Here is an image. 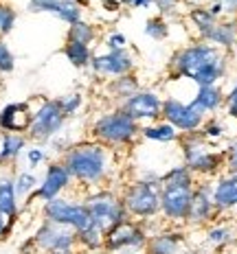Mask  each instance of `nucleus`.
<instances>
[{"label": "nucleus", "mask_w": 237, "mask_h": 254, "mask_svg": "<svg viewBox=\"0 0 237 254\" xmlns=\"http://www.w3.org/2000/svg\"><path fill=\"white\" fill-rule=\"evenodd\" d=\"M224 105H226V114L231 119H237V83L229 90V94H224Z\"/></svg>", "instance_id": "obj_39"}, {"label": "nucleus", "mask_w": 237, "mask_h": 254, "mask_svg": "<svg viewBox=\"0 0 237 254\" xmlns=\"http://www.w3.org/2000/svg\"><path fill=\"white\" fill-rule=\"evenodd\" d=\"M31 13H51L60 18L68 26L81 20V7L77 0H31L29 2Z\"/></svg>", "instance_id": "obj_16"}, {"label": "nucleus", "mask_w": 237, "mask_h": 254, "mask_svg": "<svg viewBox=\"0 0 237 254\" xmlns=\"http://www.w3.org/2000/svg\"><path fill=\"white\" fill-rule=\"evenodd\" d=\"M204 42H209L215 49H233L237 44V22H224V20H218V24L207 33Z\"/></svg>", "instance_id": "obj_20"}, {"label": "nucleus", "mask_w": 237, "mask_h": 254, "mask_svg": "<svg viewBox=\"0 0 237 254\" xmlns=\"http://www.w3.org/2000/svg\"><path fill=\"white\" fill-rule=\"evenodd\" d=\"M86 208L90 213V219L97 228H101L103 232H108L112 226L121 224V221L130 219L128 210L123 206V199L119 197L114 190L101 189V190H94L86 197Z\"/></svg>", "instance_id": "obj_6"}, {"label": "nucleus", "mask_w": 237, "mask_h": 254, "mask_svg": "<svg viewBox=\"0 0 237 254\" xmlns=\"http://www.w3.org/2000/svg\"><path fill=\"white\" fill-rule=\"evenodd\" d=\"M156 4V9H160L162 13H169L176 9V0H152Z\"/></svg>", "instance_id": "obj_44"}, {"label": "nucleus", "mask_w": 237, "mask_h": 254, "mask_svg": "<svg viewBox=\"0 0 237 254\" xmlns=\"http://www.w3.org/2000/svg\"><path fill=\"white\" fill-rule=\"evenodd\" d=\"M26 147L24 134H7L4 131L0 138V162H13Z\"/></svg>", "instance_id": "obj_22"}, {"label": "nucleus", "mask_w": 237, "mask_h": 254, "mask_svg": "<svg viewBox=\"0 0 237 254\" xmlns=\"http://www.w3.org/2000/svg\"><path fill=\"white\" fill-rule=\"evenodd\" d=\"M145 230L141 228L139 221L134 219H125L121 224L112 226L105 232L103 239V252L105 254H143L147 248Z\"/></svg>", "instance_id": "obj_7"}, {"label": "nucleus", "mask_w": 237, "mask_h": 254, "mask_svg": "<svg viewBox=\"0 0 237 254\" xmlns=\"http://www.w3.org/2000/svg\"><path fill=\"white\" fill-rule=\"evenodd\" d=\"M44 160H46V151L42 149V147H31V149H26V162H29V167H40Z\"/></svg>", "instance_id": "obj_40"}, {"label": "nucleus", "mask_w": 237, "mask_h": 254, "mask_svg": "<svg viewBox=\"0 0 237 254\" xmlns=\"http://www.w3.org/2000/svg\"><path fill=\"white\" fill-rule=\"evenodd\" d=\"M15 18H18L15 9L9 7V4H4V2H0V38H4V35H9L13 31Z\"/></svg>", "instance_id": "obj_33"}, {"label": "nucleus", "mask_w": 237, "mask_h": 254, "mask_svg": "<svg viewBox=\"0 0 237 254\" xmlns=\"http://www.w3.org/2000/svg\"><path fill=\"white\" fill-rule=\"evenodd\" d=\"M152 0H132V7L134 9H141V7H147Z\"/></svg>", "instance_id": "obj_45"}, {"label": "nucleus", "mask_w": 237, "mask_h": 254, "mask_svg": "<svg viewBox=\"0 0 237 254\" xmlns=\"http://www.w3.org/2000/svg\"><path fill=\"white\" fill-rule=\"evenodd\" d=\"M13 187H15V195H18V202L20 199H29L31 195L35 193V189L40 187V180L29 171H22L18 173L13 180Z\"/></svg>", "instance_id": "obj_29"}, {"label": "nucleus", "mask_w": 237, "mask_h": 254, "mask_svg": "<svg viewBox=\"0 0 237 254\" xmlns=\"http://www.w3.org/2000/svg\"><path fill=\"white\" fill-rule=\"evenodd\" d=\"M13 221L15 219H11V217H7L0 210V239H7V235L11 232V226H13Z\"/></svg>", "instance_id": "obj_43"}, {"label": "nucleus", "mask_w": 237, "mask_h": 254, "mask_svg": "<svg viewBox=\"0 0 237 254\" xmlns=\"http://www.w3.org/2000/svg\"><path fill=\"white\" fill-rule=\"evenodd\" d=\"M209 11L220 18V15H237V0H213Z\"/></svg>", "instance_id": "obj_37"}, {"label": "nucleus", "mask_w": 237, "mask_h": 254, "mask_svg": "<svg viewBox=\"0 0 237 254\" xmlns=\"http://www.w3.org/2000/svg\"><path fill=\"white\" fill-rule=\"evenodd\" d=\"M193 182L160 184V213L169 221H187L193 197Z\"/></svg>", "instance_id": "obj_12"}, {"label": "nucleus", "mask_w": 237, "mask_h": 254, "mask_svg": "<svg viewBox=\"0 0 237 254\" xmlns=\"http://www.w3.org/2000/svg\"><path fill=\"white\" fill-rule=\"evenodd\" d=\"M193 101H196L200 108L204 110V112H215V110H220V105L224 103V92L220 90L218 86H200L198 88V94L193 97Z\"/></svg>", "instance_id": "obj_23"}, {"label": "nucleus", "mask_w": 237, "mask_h": 254, "mask_svg": "<svg viewBox=\"0 0 237 254\" xmlns=\"http://www.w3.org/2000/svg\"><path fill=\"white\" fill-rule=\"evenodd\" d=\"M31 119H33V110L29 101L9 103L0 110V129L7 134H24L31 127Z\"/></svg>", "instance_id": "obj_17"}, {"label": "nucleus", "mask_w": 237, "mask_h": 254, "mask_svg": "<svg viewBox=\"0 0 237 254\" xmlns=\"http://www.w3.org/2000/svg\"><path fill=\"white\" fill-rule=\"evenodd\" d=\"M162 119H165V123L176 127L182 134H193V131H198L202 127L207 112L196 101L182 103L180 99L169 97L162 101Z\"/></svg>", "instance_id": "obj_11"}, {"label": "nucleus", "mask_w": 237, "mask_h": 254, "mask_svg": "<svg viewBox=\"0 0 237 254\" xmlns=\"http://www.w3.org/2000/svg\"><path fill=\"white\" fill-rule=\"evenodd\" d=\"M224 153H226V167H229V173H237V140L231 142V147Z\"/></svg>", "instance_id": "obj_41"}, {"label": "nucleus", "mask_w": 237, "mask_h": 254, "mask_svg": "<svg viewBox=\"0 0 237 254\" xmlns=\"http://www.w3.org/2000/svg\"><path fill=\"white\" fill-rule=\"evenodd\" d=\"M180 232H158V235L147 239L145 254H176L180 248Z\"/></svg>", "instance_id": "obj_21"}, {"label": "nucleus", "mask_w": 237, "mask_h": 254, "mask_svg": "<svg viewBox=\"0 0 237 254\" xmlns=\"http://www.w3.org/2000/svg\"><path fill=\"white\" fill-rule=\"evenodd\" d=\"M198 131H200V134H202L207 140H209V138L213 140V138H220V136L224 134V127H222V123H220V121L211 119V121H204L202 127H200Z\"/></svg>", "instance_id": "obj_38"}, {"label": "nucleus", "mask_w": 237, "mask_h": 254, "mask_svg": "<svg viewBox=\"0 0 237 254\" xmlns=\"http://www.w3.org/2000/svg\"><path fill=\"white\" fill-rule=\"evenodd\" d=\"M64 55L75 68H88L92 62V51L90 46L79 44V42H66L64 44Z\"/></svg>", "instance_id": "obj_25"}, {"label": "nucleus", "mask_w": 237, "mask_h": 254, "mask_svg": "<svg viewBox=\"0 0 237 254\" xmlns=\"http://www.w3.org/2000/svg\"><path fill=\"white\" fill-rule=\"evenodd\" d=\"M211 190H213V187H209V184L193 187V197H191V206H189L187 224L202 226L213 217L215 206H213V195H211Z\"/></svg>", "instance_id": "obj_18"}, {"label": "nucleus", "mask_w": 237, "mask_h": 254, "mask_svg": "<svg viewBox=\"0 0 237 254\" xmlns=\"http://www.w3.org/2000/svg\"><path fill=\"white\" fill-rule=\"evenodd\" d=\"M125 44H128V40H125V35H123V33H112L108 40H105V46H108V51L125 49Z\"/></svg>", "instance_id": "obj_42"}, {"label": "nucleus", "mask_w": 237, "mask_h": 254, "mask_svg": "<svg viewBox=\"0 0 237 254\" xmlns=\"http://www.w3.org/2000/svg\"><path fill=\"white\" fill-rule=\"evenodd\" d=\"M189 18H191L193 26L198 29V33L202 35V40L207 38V33L213 29L215 24H218V20H220V18H215V15L211 13L209 9H193V11L189 13Z\"/></svg>", "instance_id": "obj_30"}, {"label": "nucleus", "mask_w": 237, "mask_h": 254, "mask_svg": "<svg viewBox=\"0 0 237 254\" xmlns=\"http://www.w3.org/2000/svg\"><path fill=\"white\" fill-rule=\"evenodd\" d=\"M92 138L105 147H121L130 145L136 136L141 134V127L134 119H130L121 108L112 112L101 114L92 123Z\"/></svg>", "instance_id": "obj_3"}, {"label": "nucleus", "mask_w": 237, "mask_h": 254, "mask_svg": "<svg viewBox=\"0 0 237 254\" xmlns=\"http://www.w3.org/2000/svg\"><path fill=\"white\" fill-rule=\"evenodd\" d=\"M60 101V105H62V112L66 114V119L68 116H73L77 112L79 108L83 105V97L79 92H73V94H66V97H62V99H57Z\"/></svg>", "instance_id": "obj_36"}, {"label": "nucleus", "mask_w": 237, "mask_h": 254, "mask_svg": "<svg viewBox=\"0 0 237 254\" xmlns=\"http://www.w3.org/2000/svg\"><path fill=\"white\" fill-rule=\"evenodd\" d=\"M13 68H15V57L11 49L4 44V40L0 38V75H9V72H13Z\"/></svg>", "instance_id": "obj_35"}, {"label": "nucleus", "mask_w": 237, "mask_h": 254, "mask_svg": "<svg viewBox=\"0 0 237 254\" xmlns=\"http://www.w3.org/2000/svg\"><path fill=\"white\" fill-rule=\"evenodd\" d=\"M184 182H193V173L184 165L171 167L169 171L160 176V184H184Z\"/></svg>", "instance_id": "obj_32"}, {"label": "nucleus", "mask_w": 237, "mask_h": 254, "mask_svg": "<svg viewBox=\"0 0 237 254\" xmlns=\"http://www.w3.org/2000/svg\"><path fill=\"white\" fill-rule=\"evenodd\" d=\"M73 180H77L83 187H99L110 171L108 147L97 140H86L71 145L62 158Z\"/></svg>", "instance_id": "obj_2"}, {"label": "nucleus", "mask_w": 237, "mask_h": 254, "mask_svg": "<svg viewBox=\"0 0 237 254\" xmlns=\"http://www.w3.org/2000/svg\"><path fill=\"white\" fill-rule=\"evenodd\" d=\"M38 250L46 254H73L77 248V232L68 226L44 221L31 239Z\"/></svg>", "instance_id": "obj_10"}, {"label": "nucleus", "mask_w": 237, "mask_h": 254, "mask_svg": "<svg viewBox=\"0 0 237 254\" xmlns=\"http://www.w3.org/2000/svg\"><path fill=\"white\" fill-rule=\"evenodd\" d=\"M235 241V230L231 226H218V228H211L207 235V243L213 248H226L229 243Z\"/></svg>", "instance_id": "obj_31"}, {"label": "nucleus", "mask_w": 237, "mask_h": 254, "mask_svg": "<svg viewBox=\"0 0 237 254\" xmlns=\"http://www.w3.org/2000/svg\"><path fill=\"white\" fill-rule=\"evenodd\" d=\"M182 156L184 167L200 176H215L226 162V153L215 151L200 131L187 134L182 138Z\"/></svg>", "instance_id": "obj_4"}, {"label": "nucleus", "mask_w": 237, "mask_h": 254, "mask_svg": "<svg viewBox=\"0 0 237 254\" xmlns=\"http://www.w3.org/2000/svg\"><path fill=\"white\" fill-rule=\"evenodd\" d=\"M94 38H97V31H94V26L88 24V22H83V20H79V22L68 26L66 42H79V44L90 46L92 42H94Z\"/></svg>", "instance_id": "obj_28"}, {"label": "nucleus", "mask_w": 237, "mask_h": 254, "mask_svg": "<svg viewBox=\"0 0 237 254\" xmlns=\"http://www.w3.org/2000/svg\"><path fill=\"white\" fill-rule=\"evenodd\" d=\"M90 68L101 77H123L134 70V57L128 49L108 51L101 55H92Z\"/></svg>", "instance_id": "obj_15"}, {"label": "nucleus", "mask_w": 237, "mask_h": 254, "mask_svg": "<svg viewBox=\"0 0 237 254\" xmlns=\"http://www.w3.org/2000/svg\"><path fill=\"white\" fill-rule=\"evenodd\" d=\"M121 110L134 119L136 123L141 121H156L162 116V99L152 90H136L132 97H128L121 103Z\"/></svg>", "instance_id": "obj_13"}, {"label": "nucleus", "mask_w": 237, "mask_h": 254, "mask_svg": "<svg viewBox=\"0 0 237 254\" xmlns=\"http://www.w3.org/2000/svg\"><path fill=\"white\" fill-rule=\"evenodd\" d=\"M108 90L119 99L121 103H123L125 99L132 97V94H134L136 90H141V88H139V81H136V77L132 75V72H128V75H123V77H114L112 81L108 83Z\"/></svg>", "instance_id": "obj_26"}, {"label": "nucleus", "mask_w": 237, "mask_h": 254, "mask_svg": "<svg viewBox=\"0 0 237 254\" xmlns=\"http://www.w3.org/2000/svg\"><path fill=\"white\" fill-rule=\"evenodd\" d=\"M123 206L130 219H152L160 213V178L132 182L123 193Z\"/></svg>", "instance_id": "obj_5"}, {"label": "nucleus", "mask_w": 237, "mask_h": 254, "mask_svg": "<svg viewBox=\"0 0 237 254\" xmlns=\"http://www.w3.org/2000/svg\"><path fill=\"white\" fill-rule=\"evenodd\" d=\"M145 35L152 40H165L167 35H169V26L165 24V20L162 18H152L147 20V26H145Z\"/></svg>", "instance_id": "obj_34"}, {"label": "nucleus", "mask_w": 237, "mask_h": 254, "mask_svg": "<svg viewBox=\"0 0 237 254\" xmlns=\"http://www.w3.org/2000/svg\"><path fill=\"white\" fill-rule=\"evenodd\" d=\"M71 182H73V178H71V173H68V169L64 167V162L55 160V162H51V165L46 167V173H44V178H42L40 187L35 189V193L31 195L29 199L51 202V199L60 197V195L71 187Z\"/></svg>", "instance_id": "obj_14"}, {"label": "nucleus", "mask_w": 237, "mask_h": 254, "mask_svg": "<svg viewBox=\"0 0 237 254\" xmlns=\"http://www.w3.org/2000/svg\"><path fill=\"white\" fill-rule=\"evenodd\" d=\"M66 123V114L62 112V105L57 99H42L38 110H33L31 127L26 131L33 142H49L62 131Z\"/></svg>", "instance_id": "obj_9"}, {"label": "nucleus", "mask_w": 237, "mask_h": 254, "mask_svg": "<svg viewBox=\"0 0 237 254\" xmlns=\"http://www.w3.org/2000/svg\"><path fill=\"white\" fill-rule=\"evenodd\" d=\"M213 206L215 210H231L237 206V173H226L213 184Z\"/></svg>", "instance_id": "obj_19"}, {"label": "nucleus", "mask_w": 237, "mask_h": 254, "mask_svg": "<svg viewBox=\"0 0 237 254\" xmlns=\"http://www.w3.org/2000/svg\"><path fill=\"white\" fill-rule=\"evenodd\" d=\"M141 134L147 140H158V142H173L180 138V131L176 127H171L169 123H156V125H147L141 129Z\"/></svg>", "instance_id": "obj_27"}, {"label": "nucleus", "mask_w": 237, "mask_h": 254, "mask_svg": "<svg viewBox=\"0 0 237 254\" xmlns=\"http://www.w3.org/2000/svg\"><path fill=\"white\" fill-rule=\"evenodd\" d=\"M42 215H44V221L68 226V228H73L77 235L92 226V219H90V213H88L86 204L71 202V199L62 197V195L55 199H51V202H44V206H42Z\"/></svg>", "instance_id": "obj_8"}, {"label": "nucleus", "mask_w": 237, "mask_h": 254, "mask_svg": "<svg viewBox=\"0 0 237 254\" xmlns=\"http://www.w3.org/2000/svg\"><path fill=\"white\" fill-rule=\"evenodd\" d=\"M171 68L178 77H187L200 86H218L226 75V55L211 44H191L176 51Z\"/></svg>", "instance_id": "obj_1"}, {"label": "nucleus", "mask_w": 237, "mask_h": 254, "mask_svg": "<svg viewBox=\"0 0 237 254\" xmlns=\"http://www.w3.org/2000/svg\"><path fill=\"white\" fill-rule=\"evenodd\" d=\"M0 210L7 217H11V219L18 217V195H15L13 180L9 178L0 180Z\"/></svg>", "instance_id": "obj_24"}]
</instances>
